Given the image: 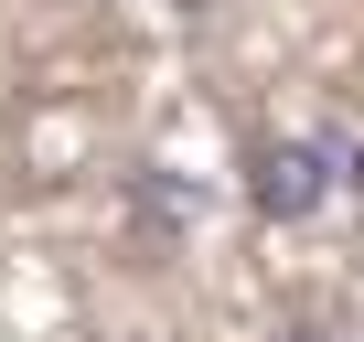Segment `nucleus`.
Instances as JSON below:
<instances>
[{"label":"nucleus","mask_w":364,"mask_h":342,"mask_svg":"<svg viewBox=\"0 0 364 342\" xmlns=\"http://www.w3.org/2000/svg\"><path fill=\"white\" fill-rule=\"evenodd\" d=\"M321 193H364V139L311 128V139H257V150H247V204H257L268 225L321 214Z\"/></svg>","instance_id":"nucleus-1"}]
</instances>
